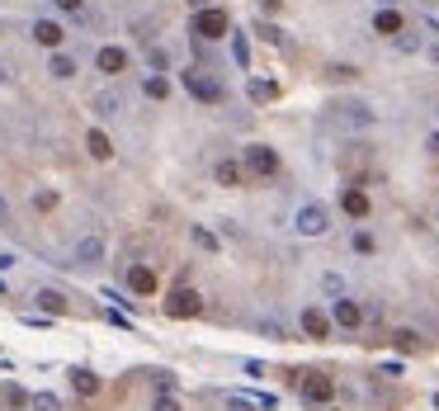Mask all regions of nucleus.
I'll return each instance as SVG.
<instances>
[{"instance_id":"79ce46f5","label":"nucleus","mask_w":439,"mask_h":411,"mask_svg":"<svg viewBox=\"0 0 439 411\" xmlns=\"http://www.w3.org/2000/svg\"><path fill=\"white\" fill-rule=\"evenodd\" d=\"M425 152H430V157H439V133H430V137H425Z\"/></svg>"},{"instance_id":"8fccbe9b","label":"nucleus","mask_w":439,"mask_h":411,"mask_svg":"<svg viewBox=\"0 0 439 411\" xmlns=\"http://www.w3.org/2000/svg\"><path fill=\"white\" fill-rule=\"evenodd\" d=\"M430 57H435V62H439V48H430Z\"/></svg>"},{"instance_id":"9d476101","label":"nucleus","mask_w":439,"mask_h":411,"mask_svg":"<svg viewBox=\"0 0 439 411\" xmlns=\"http://www.w3.org/2000/svg\"><path fill=\"white\" fill-rule=\"evenodd\" d=\"M33 43H38V48H47V52H62L66 29L57 24V19H33Z\"/></svg>"},{"instance_id":"72a5a7b5","label":"nucleus","mask_w":439,"mask_h":411,"mask_svg":"<svg viewBox=\"0 0 439 411\" xmlns=\"http://www.w3.org/2000/svg\"><path fill=\"white\" fill-rule=\"evenodd\" d=\"M152 411H185V407H180V397L175 393H156L152 397Z\"/></svg>"},{"instance_id":"f257e3e1","label":"nucleus","mask_w":439,"mask_h":411,"mask_svg":"<svg viewBox=\"0 0 439 411\" xmlns=\"http://www.w3.org/2000/svg\"><path fill=\"white\" fill-rule=\"evenodd\" d=\"M180 85H185V95H189V99H199V104H208V109H218L222 99H227L222 80L213 76V71H199V66L180 71Z\"/></svg>"},{"instance_id":"f3484780","label":"nucleus","mask_w":439,"mask_h":411,"mask_svg":"<svg viewBox=\"0 0 439 411\" xmlns=\"http://www.w3.org/2000/svg\"><path fill=\"white\" fill-rule=\"evenodd\" d=\"M373 33H383V38L407 33V19H402V10H378V15H373Z\"/></svg>"},{"instance_id":"0eeeda50","label":"nucleus","mask_w":439,"mask_h":411,"mask_svg":"<svg viewBox=\"0 0 439 411\" xmlns=\"http://www.w3.org/2000/svg\"><path fill=\"white\" fill-rule=\"evenodd\" d=\"M94 71L99 76H109V80H118L128 71V48H118V43H104V48L94 52Z\"/></svg>"},{"instance_id":"c03bdc74","label":"nucleus","mask_w":439,"mask_h":411,"mask_svg":"<svg viewBox=\"0 0 439 411\" xmlns=\"http://www.w3.org/2000/svg\"><path fill=\"white\" fill-rule=\"evenodd\" d=\"M208 5H213V0H189V10H208Z\"/></svg>"},{"instance_id":"58836bf2","label":"nucleus","mask_w":439,"mask_h":411,"mask_svg":"<svg viewBox=\"0 0 439 411\" xmlns=\"http://www.w3.org/2000/svg\"><path fill=\"white\" fill-rule=\"evenodd\" d=\"M156 388H161V393H175V379L166 374V369H156Z\"/></svg>"},{"instance_id":"2f4dec72","label":"nucleus","mask_w":439,"mask_h":411,"mask_svg":"<svg viewBox=\"0 0 439 411\" xmlns=\"http://www.w3.org/2000/svg\"><path fill=\"white\" fill-rule=\"evenodd\" d=\"M5 402H10V407H29V402H33V393H24L19 383H5Z\"/></svg>"},{"instance_id":"4468645a","label":"nucleus","mask_w":439,"mask_h":411,"mask_svg":"<svg viewBox=\"0 0 439 411\" xmlns=\"http://www.w3.org/2000/svg\"><path fill=\"white\" fill-rule=\"evenodd\" d=\"M340 208H345L354 222H364L369 218V194H364L359 185H350V190H340Z\"/></svg>"},{"instance_id":"4c0bfd02","label":"nucleus","mask_w":439,"mask_h":411,"mask_svg":"<svg viewBox=\"0 0 439 411\" xmlns=\"http://www.w3.org/2000/svg\"><path fill=\"white\" fill-rule=\"evenodd\" d=\"M227 411H255V402H246V397H227Z\"/></svg>"},{"instance_id":"49530a36","label":"nucleus","mask_w":439,"mask_h":411,"mask_svg":"<svg viewBox=\"0 0 439 411\" xmlns=\"http://www.w3.org/2000/svg\"><path fill=\"white\" fill-rule=\"evenodd\" d=\"M260 10H279V0H260Z\"/></svg>"},{"instance_id":"aec40b11","label":"nucleus","mask_w":439,"mask_h":411,"mask_svg":"<svg viewBox=\"0 0 439 411\" xmlns=\"http://www.w3.org/2000/svg\"><path fill=\"white\" fill-rule=\"evenodd\" d=\"M321 293H326L330 302L350 298V279H345V274H335V269H326V274H321Z\"/></svg>"},{"instance_id":"c9c22d12","label":"nucleus","mask_w":439,"mask_h":411,"mask_svg":"<svg viewBox=\"0 0 439 411\" xmlns=\"http://www.w3.org/2000/svg\"><path fill=\"white\" fill-rule=\"evenodd\" d=\"M354 251H359V255H373L378 246H373V237H369V232H354Z\"/></svg>"},{"instance_id":"ddd939ff","label":"nucleus","mask_w":439,"mask_h":411,"mask_svg":"<svg viewBox=\"0 0 439 411\" xmlns=\"http://www.w3.org/2000/svg\"><path fill=\"white\" fill-rule=\"evenodd\" d=\"M90 109H94V118H118L123 95H118V90H94V95H90Z\"/></svg>"},{"instance_id":"f8f14e48","label":"nucleus","mask_w":439,"mask_h":411,"mask_svg":"<svg viewBox=\"0 0 439 411\" xmlns=\"http://www.w3.org/2000/svg\"><path fill=\"white\" fill-rule=\"evenodd\" d=\"M298 393H302V402H330V397H335V383H330L326 374H302Z\"/></svg>"},{"instance_id":"39448f33","label":"nucleus","mask_w":439,"mask_h":411,"mask_svg":"<svg viewBox=\"0 0 439 411\" xmlns=\"http://www.w3.org/2000/svg\"><path fill=\"white\" fill-rule=\"evenodd\" d=\"M104 255H109V241L99 237V232H90V237H80L76 246H71V265L76 269H99Z\"/></svg>"},{"instance_id":"20e7f679","label":"nucleus","mask_w":439,"mask_h":411,"mask_svg":"<svg viewBox=\"0 0 439 411\" xmlns=\"http://www.w3.org/2000/svg\"><path fill=\"white\" fill-rule=\"evenodd\" d=\"M241 161H246V175H255V180H274L279 175V152L265 142H251L241 152Z\"/></svg>"},{"instance_id":"a211bd4d","label":"nucleus","mask_w":439,"mask_h":411,"mask_svg":"<svg viewBox=\"0 0 439 411\" xmlns=\"http://www.w3.org/2000/svg\"><path fill=\"white\" fill-rule=\"evenodd\" d=\"M85 147H90L94 161H113V142H109V133H104V128H90V133H85Z\"/></svg>"},{"instance_id":"7c9ffc66","label":"nucleus","mask_w":439,"mask_h":411,"mask_svg":"<svg viewBox=\"0 0 439 411\" xmlns=\"http://www.w3.org/2000/svg\"><path fill=\"white\" fill-rule=\"evenodd\" d=\"M392 341H397V350H407V355H411V350H421V336L411 331V326H402V331H392Z\"/></svg>"},{"instance_id":"7ed1b4c3","label":"nucleus","mask_w":439,"mask_h":411,"mask_svg":"<svg viewBox=\"0 0 439 411\" xmlns=\"http://www.w3.org/2000/svg\"><path fill=\"white\" fill-rule=\"evenodd\" d=\"M293 232H298V237H307V241L326 237V232H330V208L316 204V199L298 204V213H293Z\"/></svg>"},{"instance_id":"473e14b6","label":"nucleus","mask_w":439,"mask_h":411,"mask_svg":"<svg viewBox=\"0 0 439 411\" xmlns=\"http://www.w3.org/2000/svg\"><path fill=\"white\" fill-rule=\"evenodd\" d=\"M57 15H71V19H85V0H52Z\"/></svg>"},{"instance_id":"412c9836","label":"nucleus","mask_w":439,"mask_h":411,"mask_svg":"<svg viewBox=\"0 0 439 411\" xmlns=\"http://www.w3.org/2000/svg\"><path fill=\"white\" fill-rule=\"evenodd\" d=\"M47 71L57 80H71L76 76V57H71V52H52V57H47Z\"/></svg>"},{"instance_id":"5701e85b","label":"nucleus","mask_w":439,"mask_h":411,"mask_svg":"<svg viewBox=\"0 0 439 411\" xmlns=\"http://www.w3.org/2000/svg\"><path fill=\"white\" fill-rule=\"evenodd\" d=\"M232 62L241 66V71H251V43H246L241 29H232Z\"/></svg>"},{"instance_id":"ea45409f","label":"nucleus","mask_w":439,"mask_h":411,"mask_svg":"<svg viewBox=\"0 0 439 411\" xmlns=\"http://www.w3.org/2000/svg\"><path fill=\"white\" fill-rule=\"evenodd\" d=\"M241 369H246L251 379H265V364H260V360H246V364H241Z\"/></svg>"},{"instance_id":"dca6fc26","label":"nucleus","mask_w":439,"mask_h":411,"mask_svg":"<svg viewBox=\"0 0 439 411\" xmlns=\"http://www.w3.org/2000/svg\"><path fill=\"white\" fill-rule=\"evenodd\" d=\"M335 109H340V118H345V123H354V128H369V123L378 118V114L369 109L364 99H345V104H335Z\"/></svg>"},{"instance_id":"6ab92c4d","label":"nucleus","mask_w":439,"mask_h":411,"mask_svg":"<svg viewBox=\"0 0 439 411\" xmlns=\"http://www.w3.org/2000/svg\"><path fill=\"white\" fill-rule=\"evenodd\" d=\"M33 298H38V307H43L47 317H62L66 307H71V302H66V293H57V288H38Z\"/></svg>"},{"instance_id":"c85d7f7f","label":"nucleus","mask_w":439,"mask_h":411,"mask_svg":"<svg viewBox=\"0 0 439 411\" xmlns=\"http://www.w3.org/2000/svg\"><path fill=\"white\" fill-rule=\"evenodd\" d=\"M260 336H269V341H288V331H283L279 317H260Z\"/></svg>"},{"instance_id":"9b49d317","label":"nucleus","mask_w":439,"mask_h":411,"mask_svg":"<svg viewBox=\"0 0 439 411\" xmlns=\"http://www.w3.org/2000/svg\"><path fill=\"white\" fill-rule=\"evenodd\" d=\"M330 321H335V326H345V331H359V326H364V307L354 298H335V302H330Z\"/></svg>"},{"instance_id":"cd10ccee","label":"nucleus","mask_w":439,"mask_h":411,"mask_svg":"<svg viewBox=\"0 0 439 411\" xmlns=\"http://www.w3.org/2000/svg\"><path fill=\"white\" fill-rule=\"evenodd\" d=\"M255 33H260L265 43H274V48L283 43V29H279V24H269V19H255Z\"/></svg>"},{"instance_id":"bb28decb","label":"nucleus","mask_w":439,"mask_h":411,"mask_svg":"<svg viewBox=\"0 0 439 411\" xmlns=\"http://www.w3.org/2000/svg\"><path fill=\"white\" fill-rule=\"evenodd\" d=\"M246 95H251V104H269V99L279 95V85H274V80H251Z\"/></svg>"},{"instance_id":"4be33fe9","label":"nucleus","mask_w":439,"mask_h":411,"mask_svg":"<svg viewBox=\"0 0 439 411\" xmlns=\"http://www.w3.org/2000/svg\"><path fill=\"white\" fill-rule=\"evenodd\" d=\"M66 379H71V388H76L80 397H94V393H99V379H94L90 369H71Z\"/></svg>"},{"instance_id":"393cba45","label":"nucleus","mask_w":439,"mask_h":411,"mask_svg":"<svg viewBox=\"0 0 439 411\" xmlns=\"http://www.w3.org/2000/svg\"><path fill=\"white\" fill-rule=\"evenodd\" d=\"M189 237H194V246H199V251H208V255H218V251H222V241L213 237V232H208V227H199V222H194V227H189Z\"/></svg>"},{"instance_id":"09e8293b","label":"nucleus","mask_w":439,"mask_h":411,"mask_svg":"<svg viewBox=\"0 0 439 411\" xmlns=\"http://www.w3.org/2000/svg\"><path fill=\"white\" fill-rule=\"evenodd\" d=\"M0 298H10V284H5V279H0Z\"/></svg>"},{"instance_id":"de8ad7c7","label":"nucleus","mask_w":439,"mask_h":411,"mask_svg":"<svg viewBox=\"0 0 439 411\" xmlns=\"http://www.w3.org/2000/svg\"><path fill=\"white\" fill-rule=\"evenodd\" d=\"M378 10H397V0H378Z\"/></svg>"},{"instance_id":"a878e982","label":"nucleus","mask_w":439,"mask_h":411,"mask_svg":"<svg viewBox=\"0 0 439 411\" xmlns=\"http://www.w3.org/2000/svg\"><path fill=\"white\" fill-rule=\"evenodd\" d=\"M147 71H161V76L171 71V52L161 48V43H147Z\"/></svg>"},{"instance_id":"f704fd0d","label":"nucleus","mask_w":439,"mask_h":411,"mask_svg":"<svg viewBox=\"0 0 439 411\" xmlns=\"http://www.w3.org/2000/svg\"><path fill=\"white\" fill-rule=\"evenodd\" d=\"M397 52H421V33H397Z\"/></svg>"},{"instance_id":"2eb2a0df","label":"nucleus","mask_w":439,"mask_h":411,"mask_svg":"<svg viewBox=\"0 0 439 411\" xmlns=\"http://www.w3.org/2000/svg\"><path fill=\"white\" fill-rule=\"evenodd\" d=\"M213 180L227 185V190H241V185H246V166H241V161H218V166H213Z\"/></svg>"},{"instance_id":"e433bc0d","label":"nucleus","mask_w":439,"mask_h":411,"mask_svg":"<svg viewBox=\"0 0 439 411\" xmlns=\"http://www.w3.org/2000/svg\"><path fill=\"white\" fill-rule=\"evenodd\" d=\"M109 321L118 326V331H132V317H128V312H113V307H109Z\"/></svg>"},{"instance_id":"6e6552de","label":"nucleus","mask_w":439,"mask_h":411,"mask_svg":"<svg viewBox=\"0 0 439 411\" xmlns=\"http://www.w3.org/2000/svg\"><path fill=\"white\" fill-rule=\"evenodd\" d=\"M128 293H137V298H156V269L132 260L128 265Z\"/></svg>"},{"instance_id":"a18cd8bd","label":"nucleus","mask_w":439,"mask_h":411,"mask_svg":"<svg viewBox=\"0 0 439 411\" xmlns=\"http://www.w3.org/2000/svg\"><path fill=\"white\" fill-rule=\"evenodd\" d=\"M0 85H10V66H0Z\"/></svg>"},{"instance_id":"b1692460","label":"nucleus","mask_w":439,"mask_h":411,"mask_svg":"<svg viewBox=\"0 0 439 411\" xmlns=\"http://www.w3.org/2000/svg\"><path fill=\"white\" fill-rule=\"evenodd\" d=\"M142 95H147V99H166V95H171V80L161 76V71H152V76L142 80Z\"/></svg>"},{"instance_id":"c756f323","label":"nucleus","mask_w":439,"mask_h":411,"mask_svg":"<svg viewBox=\"0 0 439 411\" xmlns=\"http://www.w3.org/2000/svg\"><path fill=\"white\" fill-rule=\"evenodd\" d=\"M29 407L33 411H62V397H57V393H33Z\"/></svg>"},{"instance_id":"423d86ee","label":"nucleus","mask_w":439,"mask_h":411,"mask_svg":"<svg viewBox=\"0 0 439 411\" xmlns=\"http://www.w3.org/2000/svg\"><path fill=\"white\" fill-rule=\"evenodd\" d=\"M204 312V298H199V293H194V288H175L171 298H166V317H175V321H185V317H199Z\"/></svg>"},{"instance_id":"a19ab883","label":"nucleus","mask_w":439,"mask_h":411,"mask_svg":"<svg viewBox=\"0 0 439 411\" xmlns=\"http://www.w3.org/2000/svg\"><path fill=\"white\" fill-rule=\"evenodd\" d=\"M15 260H19V255H15V251H0V274H5V269L15 265Z\"/></svg>"},{"instance_id":"37998d69","label":"nucleus","mask_w":439,"mask_h":411,"mask_svg":"<svg viewBox=\"0 0 439 411\" xmlns=\"http://www.w3.org/2000/svg\"><path fill=\"white\" fill-rule=\"evenodd\" d=\"M5 222H10V199L0 194V227H5Z\"/></svg>"},{"instance_id":"f03ea898","label":"nucleus","mask_w":439,"mask_h":411,"mask_svg":"<svg viewBox=\"0 0 439 411\" xmlns=\"http://www.w3.org/2000/svg\"><path fill=\"white\" fill-rule=\"evenodd\" d=\"M189 33L204 38V43H213V38H232V19H227L222 5H208V10H194V15H189Z\"/></svg>"},{"instance_id":"1a4fd4ad","label":"nucleus","mask_w":439,"mask_h":411,"mask_svg":"<svg viewBox=\"0 0 439 411\" xmlns=\"http://www.w3.org/2000/svg\"><path fill=\"white\" fill-rule=\"evenodd\" d=\"M298 326H302V336L307 341H330V312H321V307H302V317H298Z\"/></svg>"}]
</instances>
